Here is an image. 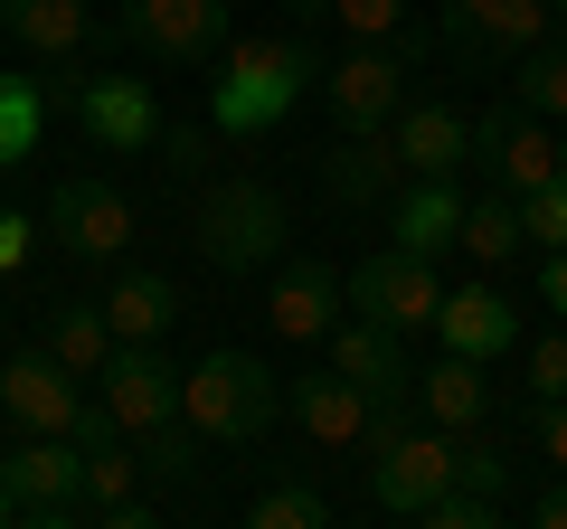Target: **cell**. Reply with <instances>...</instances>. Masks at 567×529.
<instances>
[{
    "label": "cell",
    "instance_id": "cell-23",
    "mask_svg": "<svg viewBox=\"0 0 567 529\" xmlns=\"http://www.w3.org/2000/svg\"><path fill=\"white\" fill-rule=\"evenodd\" d=\"M85 520H104V529H142V520H152V501H142V454H133V435H114V445L85 454Z\"/></svg>",
    "mask_w": 567,
    "mask_h": 529
},
{
    "label": "cell",
    "instance_id": "cell-46",
    "mask_svg": "<svg viewBox=\"0 0 567 529\" xmlns=\"http://www.w3.org/2000/svg\"><path fill=\"white\" fill-rule=\"evenodd\" d=\"M0 426H10V416H0Z\"/></svg>",
    "mask_w": 567,
    "mask_h": 529
},
{
    "label": "cell",
    "instance_id": "cell-26",
    "mask_svg": "<svg viewBox=\"0 0 567 529\" xmlns=\"http://www.w3.org/2000/svg\"><path fill=\"white\" fill-rule=\"evenodd\" d=\"M48 360H58L66 378H95V369L114 360V322H104V303H58V312H48Z\"/></svg>",
    "mask_w": 567,
    "mask_h": 529
},
{
    "label": "cell",
    "instance_id": "cell-43",
    "mask_svg": "<svg viewBox=\"0 0 567 529\" xmlns=\"http://www.w3.org/2000/svg\"><path fill=\"white\" fill-rule=\"evenodd\" d=\"M0 520H20V501H10V483H0Z\"/></svg>",
    "mask_w": 567,
    "mask_h": 529
},
{
    "label": "cell",
    "instance_id": "cell-18",
    "mask_svg": "<svg viewBox=\"0 0 567 529\" xmlns=\"http://www.w3.org/2000/svg\"><path fill=\"white\" fill-rule=\"evenodd\" d=\"M511 341H520V312H511L492 284H454L445 303H435V350H464V360L492 369Z\"/></svg>",
    "mask_w": 567,
    "mask_h": 529
},
{
    "label": "cell",
    "instance_id": "cell-34",
    "mask_svg": "<svg viewBox=\"0 0 567 529\" xmlns=\"http://www.w3.org/2000/svg\"><path fill=\"white\" fill-rule=\"evenodd\" d=\"M511 501H492V491H473V483H445L435 501H425V529H492Z\"/></svg>",
    "mask_w": 567,
    "mask_h": 529
},
{
    "label": "cell",
    "instance_id": "cell-6",
    "mask_svg": "<svg viewBox=\"0 0 567 529\" xmlns=\"http://www.w3.org/2000/svg\"><path fill=\"white\" fill-rule=\"evenodd\" d=\"M114 39L142 48L152 66H208L237 39V20H227V0H123Z\"/></svg>",
    "mask_w": 567,
    "mask_h": 529
},
{
    "label": "cell",
    "instance_id": "cell-41",
    "mask_svg": "<svg viewBox=\"0 0 567 529\" xmlns=\"http://www.w3.org/2000/svg\"><path fill=\"white\" fill-rule=\"evenodd\" d=\"M529 520H539V529H567V473L539 491V501H529Z\"/></svg>",
    "mask_w": 567,
    "mask_h": 529
},
{
    "label": "cell",
    "instance_id": "cell-37",
    "mask_svg": "<svg viewBox=\"0 0 567 529\" xmlns=\"http://www.w3.org/2000/svg\"><path fill=\"white\" fill-rule=\"evenodd\" d=\"M520 426H529V445H539L548 464L567 473V397H529V416H520Z\"/></svg>",
    "mask_w": 567,
    "mask_h": 529
},
{
    "label": "cell",
    "instance_id": "cell-17",
    "mask_svg": "<svg viewBox=\"0 0 567 529\" xmlns=\"http://www.w3.org/2000/svg\"><path fill=\"white\" fill-rule=\"evenodd\" d=\"M284 407H293V426L312 435V445H360V426H369V387L360 378H341V369H312V378H284Z\"/></svg>",
    "mask_w": 567,
    "mask_h": 529
},
{
    "label": "cell",
    "instance_id": "cell-38",
    "mask_svg": "<svg viewBox=\"0 0 567 529\" xmlns=\"http://www.w3.org/2000/svg\"><path fill=\"white\" fill-rule=\"evenodd\" d=\"M162 152H171V170L189 180V170L208 162V133H199V123H162Z\"/></svg>",
    "mask_w": 567,
    "mask_h": 529
},
{
    "label": "cell",
    "instance_id": "cell-32",
    "mask_svg": "<svg viewBox=\"0 0 567 529\" xmlns=\"http://www.w3.org/2000/svg\"><path fill=\"white\" fill-rule=\"evenodd\" d=\"M454 483H473V491H492V501H511V454L492 445L483 426H473V435H454Z\"/></svg>",
    "mask_w": 567,
    "mask_h": 529
},
{
    "label": "cell",
    "instance_id": "cell-45",
    "mask_svg": "<svg viewBox=\"0 0 567 529\" xmlns=\"http://www.w3.org/2000/svg\"><path fill=\"white\" fill-rule=\"evenodd\" d=\"M548 10H567V0H548Z\"/></svg>",
    "mask_w": 567,
    "mask_h": 529
},
{
    "label": "cell",
    "instance_id": "cell-21",
    "mask_svg": "<svg viewBox=\"0 0 567 529\" xmlns=\"http://www.w3.org/2000/svg\"><path fill=\"white\" fill-rule=\"evenodd\" d=\"M322 350H331V369H341V378H360V387H369V397H398V387H416V369H406V341H398V331H379L369 312L331 322V331H322Z\"/></svg>",
    "mask_w": 567,
    "mask_h": 529
},
{
    "label": "cell",
    "instance_id": "cell-42",
    "mask_svg": "<svg viewBox=\"0 0 567 529\" xmlns=\"http://www.w3.org/2000/svg\"><path fill=\"white\" fill-rule=\"evenodd\" d=\"M284 10H293V29H303V39H312V29L331 20V0H284Z\"/></svg>",
    "mask_w": 567,
    "mask_h": 529
},
{
    "label": "cell",
    "instance_id": "cell-7",
    "mask_svg": "<svg viewBox=\"0 0 567 529\" xmlns=\"http://www.w3.org/2000/svg\"><path fill=\"white\" fill-rule=\"evenodd\" d=\"M492 189H511V199H529L539 180H558V133H548V114H529L520 95L492 104V114H473V162Z\"/></svg>",
    "mask_w": 567,
    "mask_h": 529
},
{
    "label": "cell",
    "instance_id": "cell-36",
    "mask_svg": "<svg viewBox=\"0 0 567 529\" xmlns=\"http://www.w3.org/2000/svg\"><path fill=\"white\" fill-rule=\"evenodd\" d=\"M520 378H529V397H567V322H558V331H539V341H529Z\"/></svg>",
    "mask_w": 567,
    "mask_h": 529
},
{
    "label": "cell",
    "instance_id": "cell-24",
    "mask_svg": "<svg viewBox=\"0 0 567 529\" xmlns=\"http://www.w3.org/2000/svg\"><path fill=\"white\" fill-rule=\"evenodd\" d=\"M0 29L29 48V58L66 66L85 39H95V20H85V0H0Z\"/></svg>",
    "mask_w": 567,
    "mask_h": 529
},
{
    "label": "cell",
    "instance_id": "cell-11",
    "mask_svg": "<svg viewBox=\"0 0 567 529\" xmlns=\"http://www.w3.org/2000/svg\"><path fill=\"white\" fill-rule=\"evenodd\" d=\"M95 397L114 407L123 435H152L181 416V369L162 360V341H114V360L95 369Z\"/></svg>",
    "mask_w": 567,
    "mask_h": 529
},
{
    "label": "cell",
    "instance_id": "cell-19",
    "mask_svg": "<svg viewBox=\"0 0 567 529\" xmlns=\"http://www.w3.org/2000/svg\"><path fill=\"white\" fill-rule=\"evenodd\" d=\"M322 189L341 208H388L406 189V162H398V143H388V123L379 133H341V152L322 162Z\"/></svg>",
    "mask_w": 567,
    "mask_h": 529
},
{
    "label": "cell",
    "instance_id": "cell-44",
    "mask_svg": "<svg viewBox=\"0 0 567 529\" xmlns=\"http://www.w3.org/2000/svg\"><path fill=\"white\" fill-rule=\"evenodd\" d=\"M558 170H567V143H558Z\"/></svg>",
    "mask_w": 567,
    "mask_h": 529
},
{
    "label": "cell",
    "instance_id": "cell-2",
    "mask_svg": "<svg viewBox=\"0 0 567 529\" xmlns=\"http://www.w3.org/2000/svg\"><path fill=\"white\" fill-rule=\"evenodd\" d=\"M181 416L208 445H265L284 416V378L256 350H208L199 369H181Z\"/></svg>",
    "mask_w": 567,
    "mask_h": 529
},
{
    "label": "cell",
    "instance_id": "cell-40",
    "mask_svg": "<svg viewBox=\"0 0 567 529\" xmlns=\"http://www.w3.org/2000/svg\"><path fill=\"white\" fill-rule=\"evenodd\" d=\"M539 303H548V312H558V322H567V246H558V256L539 264Z\"/></svg>",
    "mask_w": 567,
    "mask_h": 529
},
{
    "label": "cell",
    "instance_id": "cell-13",
    "mask_svg": "<svg viewBox=\"0 0 567 529\" xmlns=\"http://www.w3.org/2000/svg\"><path fill=\"white\" fill-rule=\"evenodd\" d=\"M76 123L95 152H152L162 143V104H152V85H133L123 66H104V76L76 85Z\"/></svg>",
    "mask_w": 567,
    "mask_h": 529
},
{
    "label": "cell",
    "instance_id": "cell-10",
    "mask_svg": "<svg viewBox=\"0 0 567 529\" xmlns=\"http://www.w3.org/2000/svg\"><path fill=\"white\" fill-rule=\"evenodd\" d=\"M548 0H445L435 10V39H445V58L454 66H511L520 48H539L548 39Z\"/></svg>",
    "mask_w": 567,
    "mask_h": 529
},
{
    "label": "cell",
    "instance_id": "cell-25",
    "mask_svg": "<svg viewBox=\"0 0 567 529\" xmlns=\"http://www.w3.org/2000/svg\"><path fill=\"white\" fill-rule=\"evenodd\" d=\"M104 322H114V341H162V331L181 322V284H171V274H114Z\"/></svg>",
    "mask_w": 567,
    "mask_h": 529
},
{
    "label": "cell",
    "instance_id": "cell-1",
    "mask_svg": "<svg viewBox=\"0 0 567 529\" xmlns=\"http://www.w3.org/2000/svg\"><path fill=\"white\" fill-rule=\"evenodd\" d=\"M312 85H322V58H312L303 29H284V39H227L218 76H208V123L237 133V143H256V133H275V123L312 95Z\"/></svg>",
    "mask_w": 567,
    "mask_h": 529
},
{
    "label": "cell",
    "instance_id": "cell-5",
    "mask_svg": "<svg viewBox=\"0 0 567 529\" xmlns=\"http://www.w3.org/2000/svg\"><path fill=\"white\" fill-rule=\"evenodd\" d=\"M0 483H10V501H20V529H66V520H85V445H76V435L0 445Z\"/></svg>",
    "mask_w": 567,
    "mask_h": 529
},
{
    "label": "cell",
    "instance_id": "cell-3",
    "mask_svg": "<svg viewBox=\"0 0 567 529\" xmlns=\"http://www.w3.org/2000/svg\"><path fill=\"white\" fill-rule=\"evenodd\" d=\"M425 48H435L425 29H398V39H350V58L322 66V104H331V123H341V133H379V123L406 104V76H416Z\"/></svg>",
    "mask_w": 567,
    "mask_h": 529
},
{
    "label": "cell",
    "instance_id": "cell-4",
    "mask_svg": "<svg viewBox=\"0 0 567 529\" xmlns=\"http://www.w3.org/2000/svg\"><path fill=\"white\" fill-rule=\"evenodd\" d=\"M284 189L275 180H218L199 199V256L218 264V274H265V264L284 256Z\"/></svg>",
    "mask_w": 567,
    "mask_h": 529
},
{
    "label": "cell",
    "instance_id": "cell-20",
    "mask_svg": "<svg viewBox=\"0 0 567 529\" xmlns=\"http://www.w3.org/2000/svg\"><path fill=\"white\" fill-rule=\"evenodd\" d=\"M388 246H406V256H454L464 246V189L454 180H406L388 199Z\"/></svg>",
    "mask_w": 567,
    "mask_h": 529
},
{
    "label": "cell",
    "instance_id": "cell-12",
    "mask_svg": "<svg viewBox=\"0 0 567 529\" xmlns=\"http://www.w3.org/2000/svg\"><path fill=\"white\" fill-rule=\"evenodd\" d=\"M454 483V435L445 426H406L388 454H369V501L388 520H425V501Z\"/></svg>",
    "mask_w": 567,
    "mask_h": 529
},
{
    "label": "cell",
    "instance_id": "cell-35",
    "mask_svg": "<svg viewBox=\"0 0 567 529\" xmlns=\"http://www.w3.org/2000/svg\"><path fill=\"white\" fill-rule=\"evenodd\" d=\"M406 10H416V0H331V20H341L350 39H398Z\"/></svg>",
    "mask_w": 567,
    "mask_h": 529
},
{
    "label": "cell",
    "instance_id": "cell-16",
    "mask_svg": "<svg viewBox=\"0 0 567 529\" xmlns=\"http://www.w3.org/2000/svg\"><path fill=\"white\" fill-rule=\"evenodd\" d=\"M265 322H275L284 341H322V331L341 322V264H322V256H275Z\"/></svg>",
    "mask_w": 567,
    "mask_h": 529
},
{
    "label": "cell",
    "instance_id": "cell-14",
    "mask_svg": "<svg viewBox=\"0 0 567 529\" xmlns=\"http://www.w3.org/2000/svg\"><path fill=\"white\" fill-rule=\"evenodd\" d=\"M388 143H398V162H406V180H454V170L473 162V114H454V104H435V95H406L398 114H388Z\"/></svg>",
    "mask_w": 567,
    "mask_h": 529
},
{
    "label": "cell",
    "instance_id": "cell-15",
    "mask_svg": "<svg viewBox=\"0 0 567 529\" xmlns=\"http://www.w3.org/2000/svg\"><path fill=\"white\" fill-rule=\"evenodd\" d=\"M85 407V378H66L48 350H20V360H0V416L29 435H66Z\"/></svg>",
    "mask_w": 567,
    "mask_h": 529
},
{
    "label": "cell",
    "instance_id": "cell-27",
    "mask_svg": "<svg viewBox=\"0 0 567 529\" xmlns=\"http://www.w3.org/2000/svg\"><path fill=\"white\" fill-rule=\"evenodd\" d=\"M48 85L39 76H0V170H20V162H39V143H48Z\"/></svg>",
    "mask_w": 567,
    "mask_h": 529
},
{
    "label": "cell",
    "instance_id": "cell-29",
    "mask_svg": "<svg viewBox=\"0 0 567 529\" xmlns=\"http://www.w3.org/2000/svg\"><path fill=\"white\" fill-rule=\"evenodd\" d=\"M511 95H520L529 114H548V123H567V48H558V39H539V48H520V58H511Z\"/></svg>",
    "mask_w": 567,
    "mask_h": 529
},
{
    "label": "cell",
    "instance_id": "cell-9",
    "mask_svg": "<svg viewBox=\"0 0 567 529\" xmlns=\"http://www.w3.org/2000/svg\"><path fill=\"white\" fill-rule=\"evenodd\" d=\"M39 227L76 264H114L123 246H133V189H114L104 170H76V180H58V199L39 208Z\"/></svg>",
    "mask_w": 567,
    "mask_h": 529
},
{
    "label": "cell",
    "instance_id": "cell-31",
    "mask_svg": "<svg viewBox=\"0 0 567 529\" xmlns=\"http://www.w3.org/2000/svg\"><path fill=\"white\" fill-rule=\"evenodd\" d=\"M246 520H256V529H331V501L312 483H275V491L246 501Z\"/></svg>",
    "mask_w": 567,
    "mask_h": 529
},
{
    "label": "cell",
    "instance_id": "cell-39",
    "mask_svg": "<svg viewBox=\"0 0 567 529\" xmlns=\"http://www.w3.org/2000/svg\"><path fill=\"white\" fill-rule=\"evenodd\" d=\"M29 237H39V218L0 208V274H20V264H29Z\"/></svg>",
    "mask_w": 567,
    "mask_h": 529
},
{
    "label": "cell",
    "instance_id": "cell-8",
    "mask_svg": "<svg viewBox=\"0 0 567 529\" xmlns=\"http://www.w3.org/2000/svg\"><path fill=\"white\" fill-rule=\"evenodd\" d=\"M341 293H350V303H360L379 331H398V341L435 331V303H445V284H435V256H406V246L360 256V274H341Z\"/></svg>",
    "mask_w": 567,
    "mask_h": 529
},
{
    "label": "cell",
    "instance_id": "cell-22",
    "mask_svg": "<svg viewBox=\"0 0 567 529\" xmlns=\"http://www.w3.org/2000/svg\"><path fill=\"white\" fill-rule=\"evenodd\" d=\"M416 416H425V426H445V435L492 426L483 360H464V350H435V369H416Z\"/></svg>",
    "mask_w": 567,
    "mask_h": 529
},
{
    "label": "cell",
    "instance_id": "cell-33",
    "mask_svg": "<svg viewBox=\"0 0 567 529\" xmlns=\"http://www.w3.org/2000/svg\"><path fill=\"white\" fill-rule=\"evenodd\" d=\"M520 237L539 246V256H558V246H567V170H558V180H539V189L520 199Z\"/></svg>",
    "mask_w": 567,
    "mask_h": 529
},
{
    "label": "cell",
    "instance_id": "cell-28",
    "mask_svg": "<svg viewBox=\"0 0 567 529\" xmlns=\"http://www.w3.org/2000/svg\"><path fill=\"white\" fill-rule=\"evenodd\" d=\"M520 199H511V189H483V199H464V256L473 264H483V274H492V264H511V256H520Z\"/></svg>",
    "mask_w": 567,
    "mask_h": 529
},
{
    "label": "cell",
    "instance_id": "cell-30",
    "mask_svg": "<svg viewBox=\"0 0 567 529\" xmlns=\"http://www.w3.org/2000/svg\"><path fill=\"white\" fill-rule=\"evenodd\" d=\"M133 454H142V473H162V483H189V473L208 464V435L189 426V416H171V426L133 435Z\"/></svg>",
    "mask_w": 567,
    "mask_h": 529
}]
</instances>
